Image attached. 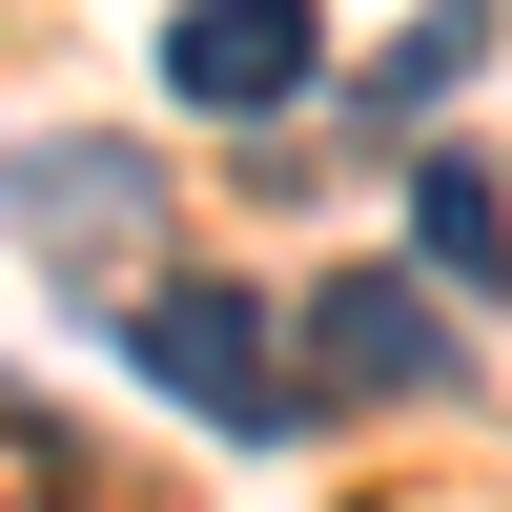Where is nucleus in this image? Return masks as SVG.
I'll list each match as a JSON object with an SVG mask.
<instances>
[{
  "mask_svg": "<svg viewBox=\"0 0 512 512\" xmlns=\"http://www.w3.org/2000/svg\"><path fill=\"white\" fill-rule=\"evenodd\" d=\"M123 349H144V390H185L226 451H308V369H287L267 287H226V267H164L144 308H123Z\"/></svg>",
  "mask_w": 512,
  "mask_h": 512,
  "instance_id": "1",
  "label": "nucleus"
},
{
  "mask_svg": "<svg viewBox=\"0 0 512 512\" xmlns=\"http://www.w3.org/2000/svg\"><path fill=\"white\" fill-rule=\"evenodd\" d=\"M287 369H308V410H451L472 328L431 267H328V287H287Z\"/></svg>",
  "mask_w": 512,
  "mask_h": 512,
  "instance_id": "2",
  "label": "nucleus"
},
{
  "mask_svg": "<svg viewBox=\"0 0 512 512\" xmlns=\"http://www.w3.org/2000/svg\"><path fill=\"white\" fill-rule=\"evenodd\" d=\"M0 226L62 246L103 308H144V287H164V164L144 144H0Z\"/></svg>",
  "mask_w": 512,
  "mask_h": 512,
  "instance_id": "3",
  "label": "nucleus"
},
{
  "mask_svg": "<svg viewBox=\"0 0 512 512\" xmlns=\"http://www.w3.org/2000/svg\"><path fill=\"white\" fill-rule=\"evenodd\" d=\"M328 82V0H185L164 21V103L185 123H287Z\"/></svg>",
  "mask_w": 512,
  "mask_h": 512,
  "instance_id": "4",
  "label": "nucleus"
},
{
  "mask_svg": "<svg viewBox=\"0 0 512 512\" xmlns=\"http://www.w3.org/2000/svg\"><path fill=\"white\" fill-rule=\"evenodd\" d=\"M410 267H431V287H512V185H492L472 144L410 164Z\"/></svg>",
  "mask_w": 512,
  "mask_h": 512,
  "instance_id": "5",
  "label": "nucleus"
},
{
  "mask_svg": "<svg viewBox=\"0 0 512 512\" xmlns=\"http://www.w3.org/2000/svg\"><path fill=\"white\" fill-rule=\"evenodd\" d=\"M472 62H492V0H431V21H410L390 62L349 82V103H369V123H410V103H451V82H472Z\"/></svg>",
  "mask_w": 512,
  "mask_h": 512,
  "instance_id": "6",
  "label": "nucleus"
}]
</instances>
